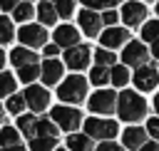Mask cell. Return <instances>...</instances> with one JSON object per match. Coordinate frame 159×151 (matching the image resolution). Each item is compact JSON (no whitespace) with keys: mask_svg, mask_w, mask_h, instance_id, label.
<instances>
[{"mask_svg":"<svg viewBox=\"0 0 159 151\" xmlns=\"http://www.w3.org/2000/svg\"><path fill=\"white\" fill-rule=\"evenodd\" d=\"M57 149V136H35L30 141V151H55Z\"/></svg>","mask_w":159,"mask_h":151,"instance_id":"obj_27","label":"cell"},{"mask_svg":"<svg viewBox=\"0 0 159 151\" xmlns=\"http://www.w3.org/2000/svg\"><path fill=\"white\" fill-rule=\"evenodd\" d=\"M129 79H132V74H129V67H127V64H114V67H112V84H114L117 89H119V87H127Z\"/></svg>","mask_w":159,"mask_h":151,"instance_id":"obj_26","label":"cell"},{"mask_svg":"<svg viewBox=\"0 0 159 151\" xmlns=\"http://www.w3.org/2000/svg\"><path fill=\"white\" fill-rule=\"evenodd\" d=\"M132 40H129V30L127 27H107L102 35H99V45L107 47V50H119V47H127Z\"/></svg>","mask_w":159,"mask_h":151,"instance_id":"obj_11","label":"cell"},{"mask_svg":"<svg viewBox=\"0 0 159 151\" xmlns=\"http://www.w3.org/2000/svg\"><path fill=\"white\" fill-rule=\"evenodd\" d=\"M89 57H92V52H89V47L87 45H77V47H70V50H65V64L70 67V69H75V72H82L87 64H89Z\"/></svg>","mask_w":159,"mask_h":151,"instance_id":"obj_12","label":"cell"},{"mask_svg":"<svg viewBox=\"0 0 159 151\" xmlns=\"http://www.w3.org/2000/svg\"><path fill=\"white\" fill-rule=\"evenodd\" d=\"M20 2H30V0H20Z\"/></svg>","mask_w":159,"mask_h":151,"instance_id":"obj_48","label":"cell"},{"mask_svg":"<svg viewBox=\"0 0 159 151\" xmlns=\"http://www.w3.org/2000/svg\"><path fill=\"white\" fill-rule=\"evenodd\" d=\"M50 119L60 126V131H70V134H75L80 126H84L82 111L77 106H70V104H57L50 111Z\"/></svg>","mask_w":159,"mask_h":151,"instance_id":"obj_3","label":"cell"},{"mask_svg":"<svg viewBox=\"0 0 159 151\" xmlns=\"http://www.w3.org/2000/svg\"><path fill=\"white\" fill-rule=\"evenodd\" d=\"M37 17H40V25H55L60 12H57V5L55 2H40L37 7Z\"/></svg>","mask_w":159,"mask_h":151,"instance_id":"obj_22","label":"cell"},{"mask_svg":"<svg viewBox=\"0 0 159 151\" xmlns=\"http://www.w3.org/2000/svg\"><path fill=\"white\" fill-rule=\"evenodd\" d=\"M67 149L70 151H97L94 139L87 136V134H80V131H75V134L67 136Z\"/></svg>","mask_w":159,"mask_h":151,"instance_id":"obj_18","label":"cell"},{"mask_svg":"<svg viewBox=\"0 0 159 151\" xmlns=\"http://www.w3.org/2000/svg\"><path fill=\"white\" fill-rule=\"evenodd\" d=\"M35 12H37V10H35L30 2H20V5L12 10V20H15V22H30V20L35 17Z\"/></svg>","mask_w":159,"mask_h":151,"instance_id":"obj_29","label":"cell"},{"mask_svg":"<svg viewBox=\"0 0 159 151\" xmlns=\"http://www.w3.org/2000/svg\"><path fill=\"white\" fill-rule=\"evenodd\" d=\"M152 57H157V59H159V40L152 45Z\"/></svg>","mask_w":159,"mask_h":151,"instance_id":"obj_40","label":"cell"},{"mask_svg":"<svg viewBox=\"0 0 159 151\" xmlns=\"http://www.w3.org/2000/svg\"><path fill=\"white\" fill-rule=\"evenodd\" d=\"M0 151H30V149H25V146L20 144V146H10V149H0Z\"/></svg>","mask_w":159,"mask_h":151,"instance_id":"obj_41","label":"cell"},{"mask_svg":"<svg viewBox=\"0 0 159 151\" xmlns=\"http://www.w3.org/2000/svg\"><path fill=\"white\" fill-rule=\"evenodd\" d=\"M55 151H70V149H55Z\"/></svg>","mask_w":159,"mask_h":151,"instance_id":"obj_46","label":"cell"},{"mask_svg":"<svg viewBox=\"0 0 159 151\" xmlns=\"http://www.w3.org/2000/svg\"><path fill=\"white\" fill-rule=\"evenodd\" d=\"M40 2H57V0H40Z\"/></svg>","mask_w":159,"mask_h":151,"instance_id":"obj_45","label":"cell"},{"mask_svg":"<svg viewBox=\"0 0 159 151\" xmlns=\"http://www.w3.org/2000/svg\"><path fill=\"white\" fill-rule=\"evenodd\" d=\"M142 2H152V0H142Z\"/></svg>","mask_w":159,"mask_h":151,"instance_id":"obj_49","label":"cell"},{"mask_svg":"<svg viewBox=\"0 0 159 151\" xmlns=\"http://www.w3.org/2000/svg\"><path fill=\"white\" fill-rule=\"evenodd\" d=\"M5 111H7V109H5L2 104H0V124H2V119H5Z\"/></svg>","mask_w":159,"mask_h":151,"instance_id":"obj_43","label":"cell"},{"mask_svg":"<svg viewBox=\"0 0 159 151\" xmlns=\"http://www.w3.org/2000/svg\"><path fill=\"white\" fill-rule=\"evenodd\" d=\"M149 131L147 129H142V126H127L124 129V134H122V146L127 149V151H139L149 139Z\"/></svg>","mask_w":159,"mask_h":151,"instance_id":"obj_14","label":"cell"},{"mask_svg":"<svg viewBox=\"0 0 159 151\" xmlns=\"http://www.w3.org/2000/svg\"><path fill=\"white\" fill-rule=\"evenodd\" d=\"M37 126H40V116L37 114H22V116H17V129L30 141L37 136Z\"/></svg>","mask_w":159,"mask_h":151,"instance_id":"obj_19","label":"cell"},{"mask_svg":"<svg viewBox=\"0 0 159 151\" xmlns=\"http://www.w3.org/2000/svg\"><path fill=\"white\" fill-rule=\"evenodd\" d=\"M142 42H157L159 40V20H149V22H144L142 25Z\"/></svg>","mask_w":159,"mask_h":151,"instance_id":"obj_30","label":"cell"},{"mask_svg":"<svg viewBox=\"0 0 159 151\" xmlns=\"http://www.w3.org/2000/svg\"><path fill=\"white\" fill-rule=\"evenodd\" d=\"M5 109H7L10 114H15V116H22L25 109H27V99H25V94H17V92H15L12 97H7Z\"/></svg>","mask_w":159,"mask_h":151,"instance_id":"obj_24","label":"cell"},{"mask_svg":"<svg viewBox=\"0 0 159 151\" xmlns=\"http://www.w3.org/2000/svg\"><path fill=\"white\" fill-rule=\"evenodd\" d=\"M10 146H20V129L12 124L0 129V149H10Z\"/></svg>","mask_w":159,"mask_h":151,"instance_id":"obj_21","label":"cell"},{"mask_svg":"<svg viewBox=\"0 0 159 151\" xmlns=\"http://www.w3.org/2000/svg\"><path fill=\"white\" fill-rule=\"evenodd\" d=\"M139 151H159V141H154V139H149V141H147V144H144V146H142Z\"/></svg>","mask_w":159,"mask_h":151,"instance_id":"obj_39","label":"cell"},{"mask_svg":"<svg viewBox=\"0 0 159 151\" xmlns=\"http://www.w3.org/2000/svg\"><path fill=\"white\" fill-rule=\"evenodd\" d=\"M37 62H40L37 52L30 50V47H25V45H20V47H15V50L10 52V64H12L15 69H22V67H27V64H37Z\"/></svg>","mask_w":159,"mask_h":151,"instance_id":"obj_17","label":"cell"},{"mask_svg":"<svg viewBox=\"0 0 159 151\" xmlns=\"http://www.w3.org/2000/svg\"><path fill=\"white\" fill-rule=\"evenodd\" d=\"M17 5H20V0H0V10H5V12H12Z\"/></svg>","mask_w":159,"mask_h":151,"instance_id":"obj_38","label":"cell"},{"mask_svg":"<svg viewBox=\"0 0 159 151\" xmlns=\"http://www.w3.org/2000/svg\"><path fill=\"white\" fill-rule=\"evenodd\" d=\"M89 84H94L97 89L104 87V84H112V67H102V64H94L92 72H89Z\"/></svg>","mask_w":159,"mask_h":151,"instance_id":"obj_20","label":"cell"},{"mask_svg":"<svg viewBox=\"0 0 159 151\" xmlns=\"http://www.w3.org/2000/svg\"><path fill=\"white\" fill-rule=\"evenodd\" d=\"M122 22L127 27H139L147 22V5H142V0H129L122 5Z\"/></svg>","mask_w":159,"mask_h":151,"instance_id":"obj_9","label":"cell"},{"mask_svg":"<svg viewBox=\"0 0 159 151\" xmlns=\"http://www.w3.org/2000/svg\"><path fill=\"white\" fill-rule=\"evenodd\" d=\"M25 99H27V109H32L35 114H42L50 106V92L37 84H30L25 89Z\"/></svg>","mask_w":159,"mask_h":151,"instance_id":"obj_13","label":"cell"},{"mask_svg":"<svg viewBox=\"0 0 159 151\" xmlns=\"http://www.w3.org/2000/svg\"><path fill=\"white\" fill-rule=\"evenodd\" d=\"M52 37H55V42H57L60 47H65V50L82 45V42H80V30H77L75 25H57Z\"/></svg>","mask_w":159,"mask_h":151,"instance_id":"obj_16","label":"cell"},{"mask_svg":"<svg viewBox=\"0 0 159 151\" xmlns=\"http://www.w3.org/2000/svg\"><path fill=\"white\" fill-rule=\"evenodd\" d=\"M117 131H119V124L112 119H102V116L84 119V134L92 136L94 141H114Z\"/></svg>","mask_w":159,"mask_h":151,"instance_id":"obj_4","label":"cell"},{"mask_svg":"<svg viewBox=\"0 0 159 151\" xmlns=\"http://www.w3.org/2000/svg\"><path fill=\"white\" fill-rule=\"evenodd\" d=\"M147 131H149V136H152L154 141H159V114L147 121Z\"/></svg>","mask_w":159,"mask_h":151,"instance_id":"obj_35","label":"cell"},{"mask_svg":"<svg viewBox=\"0 0 159 151\" xmlns=\"http://www.w3.org/2000/svg\"><path fill=\"white\" fill-rule=\"evenodd\" d=\"M157 15H159V2H157Z\"/></svg>","mask_w":159,"mask_h":151,"instance_id":"obj_47","label":"cell"},{"mask_svg":"<svg viewBox=\"0 0 159 151\" xmlns=\"http://www.w3.org/2000/svg\"><path fill=\"white\" fill-rule=\"evenodd\" d=\"M97 151H127V149L117 141H102V144H97Z\"/></svg>","mask_w":159,"mask_h":151,"instance_id":"obj_36","label":"cell"},{"mask_svg":"<svg viewBox=\"0 0 159 151\" xmlns=\"http://www.w3.org/2000/svg\"><path fill=\"white\" fill-rule=\"evenodd\" d=\"M2 67H5V52L0 50V72H2Z\"/></svg>","mask_w":159,"mask_h":151,"instance_id":"obj_42","label":"cell"},{"mask_svg":"<svg viewBox=\"0 0 159 151\" xmlns=\"http://www.w3.org/2000/svg\"><path fill=\"white\" fill-rule=\"evenodd\" d=\"M94 64H102V67H114V64H117V54H114V50L97 47V50H94Z\"/></svg>","mask_w":159,"mask_h":151,"instance_id":"obj_28","label":"cell"},{"mask_svg":"<svg viewBox=\"0 0 159 151\" xmlns=\"http://www.w3.org/2000/svg\"><path fill=\"white\" fill-rule=\"evenodd\" d=\"M117 101H119V97H117V92L114 89H97L92 97H89V111L94 114V116H102V114H114L117 111Z\"/></svg>","mask_w":159,"mask_h":151,"instance_id":"obj_5","label":"cell"},{"mask_svg":"<svg viewBox=\"0 0 159 151\" xmlns=\"http://www.w3.org/2000/svg\"><path fill=\"white\" fill-rule=\"evenodd\" d=\"M132 82H134V87H137L139 92H152V89L159 84V69L149 62V64H144V67L134 69Z\"/></svg>","mask_w":159,"mask_h":151,"instance_id":"obj_8","label":"cell"},{"mask_svg":"<svg viewBox=\"0 0 159 151\" xmlns=\"http://www.w3.org/2000/svg\"><path fill=\"white\" fill-rule=\"evenodd\" d=\"M154 109H157V114H159V92H157V97H154Z\"/></svg>","mask_w":159,"mask_h":151,"instance_id":"obj_44","label":"cell"},{"mask_svg":"<svg viewBox=\"0 0 159 151\" xmlns=\"http://www.w3.org/2000/svg\"><path fill=\"white\" fill-rule=\"evenodd\" d=\"M15 40V27L10 17H0V45H7Z\"/></svg>","mask_w":159,"mask_h":151,"instance_id":"obj_31","label":"cell"},{"mask_svg":"<svg viewBox=\"0 0 159 151\" xmlns=\"http://www.w3.org/2000/svg\"><path fill=\"white\" fill-rule=\"evenodd\" d=\"M60 50H62V47H60L57 42H52V45H45V47H42L45 57H57V54H60Z\"/></svg>","mask_w":159,"mask_h":151,"instance_id":"obj_37","label":"cell"},{"mask_svg":"<svg viewBox=\"0 0 159 151\" xmlns=\"http://www.w3.org/2000/svg\"><path fill=\"white\" fill-rule=\"evenodd\" d=\"M17 40H20V45L37 50V47L47 45V30H45V25H22L17 32Z\"/></svg>","mask_w":159,"mask_h":151,"instance_id":"obj_7","label":"cell"},{"mask_svg":"<svg viewBox=\"0 0 159 151\" xmlns=\"http://www.w3.org/2000/svg\"><path fill=\"white\" fill-rule=\"evenodd\" d=\"M87 94H89V79H84L82 74H70L57 87V97L65 104H82Z\"/></svg>","mask_w":159,"mask_h":151,"instance_id":"obj_2","label":"cell"},{"mask_svg":"<svg viewBox=\"0 0 159 151\" xmlns=\"http://www.w3.org/2000/svg\"><path fill=\"white\" fill-rule=\"evenodd\" d=\"M102 27H104V22H102V12L99 10H89V7L80 10V30L87 37H99Z\"/></svg>","mask_w":159,"mask_h":151,"instance_id":"obj_10","label":"cell"},{"mask_svg":"<svg viewBox=\"0 0 159 151\" xmlns=\"http://www.w3.org/2000/svg\"><path fill=\"white\" fill-rule=\"evenodd\" d=\"M17 77H20V82L22 84H32L35 79H40L42 77V62H37V64H27V67H22V69H17Z\"/></svg>","mask_w":159,"mask_h":151,"instance_id":"obj_23","label":"cell"},{"mask_svg":"<svg viewBox=\"0 0 159 151\" xmlns=\"http://www.w3.org/2000/svg\"><path fill=\"white\" fill-rule=\"evenodd\" d=\"M119 15H122V12H117L114 7H112V10H104V12H102V22H104V27H114L117 20H119Z\"/></svg>","mask_w":159,"mask_h":151,"instance_id":"obj_34","label":"cell"},{"mask_svg":"<svg viewBox=\"0 0 159 151\" xmlns=\"http://www.w3.org/2000/svg\"><path fill=\"white\" fill-rule=\"evenodd\" d=\"M147 111H149V104H147V99H144L139 92H132V89L119 92L117 114H119V119H122V121L134 124V121L144 119V116H147Z\"/></svg>","mask_w":159,"mask_h":151,"instance_id":"obj_1","label":"cell"},{"mask_svg":"<svg viewBox=\"0 0 159 151\" xmlns=\"http://www.w3.org/2000/svg\"><path fill=\"white\" fill-rule=\"evenodd\" d=\"M15 89H17V79H15V74L2 69V72H0V97H12Z\"/></svg>","mask_w":159,"mask_h":151,"instance_id":"obj_25","label":"cell"},{"mask_svg":"<svg viewBox=\"0 0 159 151\" xmlns=\"http://www.w3.org/2000/svg\"><path fill=\"white\" fill-rule=\"evenodd\" d=\"M149 57H152V52H149V50H147V45H142L139 40H132V42L122 50V64L134 67V69H139V67L149 64Z\"/></svg>","mask_w":159,"mask_h":151,"instance_id":"obj_6","label":"cell"},{"mask_svg":"<svg viewBox=\"0 0 159 151\" xmlns=\"http://www.w3.org/2000/svg\"><path fill=\"white\" fill-rule=\"evenodd\" d=\"M55 5H57V12H60V17L70 20V17L75 15V0H57Z\"/></svg>","mask_w":159,"mask_h":151,"instance_id":"obj_33","label":"cell"},{"mask_svg":"<svg viewBox=\"0 0 159 151\" xmlns=\"http://www.w3.org/2000/svg\"><path fill=\"white\" fill-rule=\"evenodd\" d=\"M65 59H57V57H47L42 62V84H57L62 79V72H65Z\"/></svg>","mask_w":159,"mask_h":151,"instance_id":"obj_15","label":"cell"},{"mask_svg":"<svg viewBox=\"0 0 159 151\" xmlns=\"http://www.w3.org/2000/svg\"><path fill=\"white\" fill-rule=\"evenodd\" d=\"M80 2L84 7H89V10H102L104 12V10H112L114 5H119L122 0H80Z\"/></svg>","mask_w":159,"mask_h":151,"instance_id":"obj_32","label":"cell"}]
</instances>
